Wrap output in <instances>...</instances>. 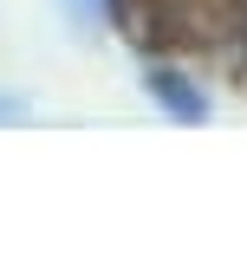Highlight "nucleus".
Returning a JSON list of instances; mask_svg holds the SVG:
<instances>
[{
	"label": "nucleus",
	"instance_id": "f257e3e1",
	"mask_svg": "<svg viewBox=\"0 0 247 253\" xmlns=\"http://www.w3.org/2000/svg\"><path fill=\"white\" fill-rule=\"evenodd\" d=\"M143 91H150V104H156L169 124H189V130H195V124H208V111H215V104H208V91L195 84L182 65H169V59L143 65Z\"/></svg>",
	"mask_w": 247,
	"mask_h": 253
},
{
	"label": "nucleus",
	"instance_id": "f03ea898",
	"mask_svg": "<svg viewBox=\"0 0 247 253\" xmlns=\"http://www.w3.org/2000/svg\"><path fill=\"white\" fill-rule=\"evenodd\" d=\"M59 7H65L78 26H98V20H104V0H59Z\"/></svg>",
	"mask_w": 247,
	"mask_h": 253
},
{
	"label": "nucleus",
	"instance_id": "7ed1b4c3",
	"mask_svg": "<svg viewBox=\"0 0 247 253\" xmlns=\"http://www.w3.org/2000/svg\"><path fill=\"white\" fill-rule=\"evenodd\" d=\"M26 117H33L26 97H20V91H0V124H26Z\"/></svg>",
	"mask_w": 247,
	"mask_h": 253
}]
</instances>
